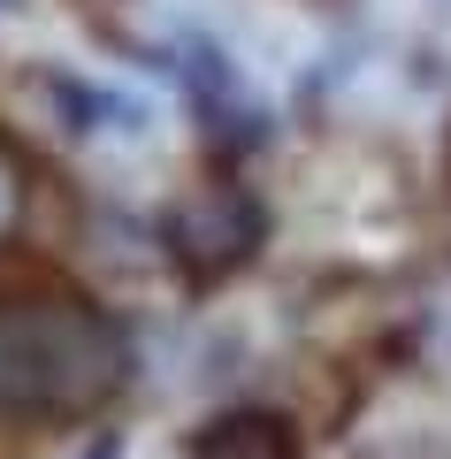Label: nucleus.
<instances>
[{
	"label": "nucleus",
	"instance_id": "f257e3e1",
	"mask_svg": "<svg viewBox=\"0 0 451 459\" xmlns=\"http://www.w3.org/2000/svg\"><path fill=\"white\" fill-rule=\"evenodd\" d=\"M130 376V344L92 307H0V413L100 406Z\"/></svg>",
	"mask_w": 451,
	"mask_h": 459
},
{
	"label": "nucleus",
	"instance_id": "f03ea898",
	"mask_svg": "<svg viewBox=\"0 0 451 459\" xmlns=\"http://www.w3.org/2000/svg\"><path fill=\"white\" fill-rule=\"evenodd\" d=\"M199 459H291V429L268 421V413H230V421L207 429Z\"/></svg>",
	"mask_w": 451,
	"mask_h": 459
},
{
	"label": "nucleus",
	"instance_id": "7ed1b4c3",
	"mask_svg": "<svg viewBox=\"0 0 451 459\" xmlns=\"http://www.w3.org/2000/svg\"><path fill=\"white\" fill-rule=\"evenodd\" d=\"M16 222V177H8V169H0V230Z\"/></svg>",
	"mask_w": 451,
	"mask_h": 459
},
{
	"label": "nucleus",
	"instance_id": "20e7f679",
	"mask_svg": "<svg viewBox=\"0 0 451 459\" xmlns=\"http://www.w3.org/2000/svg\"><path fill=\"white\" fill-rule=\"evenodd\" d=\"M115 452H123V444H115V437H100V444H92V452H84V459H115Z\"/></svg>",
	"mask_w": 451,
	"mask_h": 459
}]
</instances>
